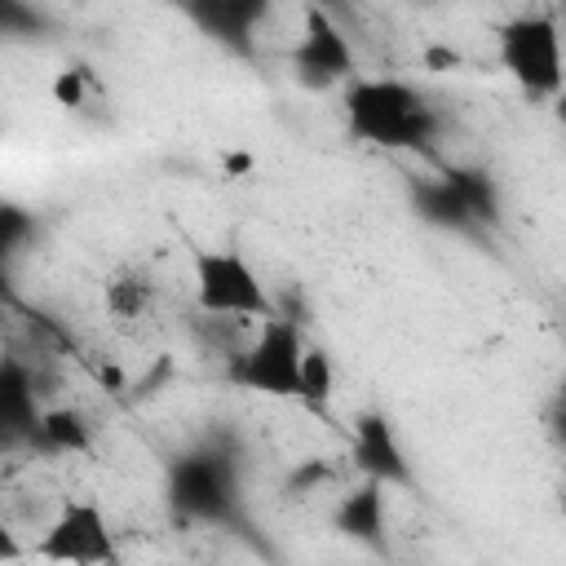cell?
I'll list each match as a JSON object with an SVG mask.
<instances>
[{
	"mask_svg": "<svg viewBox=\"0 0 566 566\" xmlns=\"http://www.w3.org/2000/svg\"><path fill=\"white\" fill-rule=\"evenodd\" d=\"M102 305L115 318H142L155 305V283L146 274H115L102 292Z\"/></svg>",
	"mask_w": 566,
	"mask_h": 566,
	"instance_id": "cell-17",
	"label": "cell"
},
{
	"mask_svg": "<svg viewBox=\"0 0 566 566\" xmlns=\"http://www.w3.org/2000/svg\"><path fill=\"white\" fill-rule=\"evenodd\" d=\"M35 447L44 455H88L93 451V420L80 407H44Z\"/></svg>",
	"mask_w": 566,
	"mask_h": 566,
	"instance_id": "cell-13",
	"label": "cell"
},
{
	"mask_svg": "<svg viewBox=\"0 0 566 566\" xmlns=\"http://www.w3.org/2000/svg\"><path fill=\"white\" fill-rule=\"evenodd\" d=\"M49 93H53V102H57L62 111H84V106H93V102H102V97H106V88H102L97 71H93V66H84V62H66V66L53 75Z\"/></svg>",
	"mask_w": 566,
	"mask_h": 566,
	"instance_id": "cell-16",
	"label": "cell"
},
{
	"mask_svg": "<svg viewBox=\"0 0 566 566\" xmlns=\"http://www.w3.org/2000/svg\"><path fill=\"white\" fill-rule=\"evenodd\" d=\"M27 234H35V221L27 217V208L18 203H0V252L4 256H18Z\"/></svg>",
	"mask_w": 566,
	"mask_h": 566,
	"instance_id": "cell-19",
	"label": "cell"
},
{
	"mask_svg": "<svg viewBox=\"0 0 566 566\" xmlns=\"http://www.w3.org/2000/svg\"><path fill=\"white\" fill-rule=\"evenodd\" d=\"M186 13L217 44L234 53H252V35H256V22L265 18V4L261 0H199V4H186Z\"/></svg>",
	"mask_w": 566,
	"mask_h": 566,
	"instance_id": "cell-12",
	"label": "cell"
},
{
	"mask_svg": "<svg viewBox=\"0 0 566 566\" xmlns=\"http://www.w3.org/2000/svg\"><path fill=\"white\" fill-rule=\"evenodd\" d=\"M544 429H548V442L557 451H566V376L553 385L548 394V407H544Z\"/></svg>",
	"mask_w": 566,
	"mask_h": 566,
	"instance_id": "cell-20",
	"label": "cell"
},
{
	"mask_svg": "<svg viewBox=\"0 0 566 566\" xmlns=\"http://www.w3.org/2000/svg\"><path fill=\"white\" fill-rule=\"evenodd\" d=\"M345 124L358 142L376 146V150H416L424 155L438 133H442V115L438 106L407 80L398 75H358L345 97Z\"/></svg>",
	"mask_w": 566,
	"mask_h": 566,
	"instance_id": "cell-1",
	"label": "cell"
},
{
	"mask_svg": "<svg viewBox=\"0 0 566 566\" xmlns=\"http://www.w3.org/2000/svg\"><path fill=\"white\" fill-rule=\"evenodd\" d=\"M349 464L358 469V478L380 482L389 491L416 486V469H411V455L402 447V433H398L394 416L380 407H363L349 420Z\"/></svg>",
	"mask_w": 566,
	"mask_h": 566,
	"instance_id": "cell-8",
	"label": "cell"
},
{
	"mask_svg": "<svg viewBox=\"0 0 566 566\" xmlns=\"http://www.w3.org/2000/svg\"><path fill=\"white\" fill-rule=\"evenodd\" d=\"M407 203H411V212H416L424 226H433V230L464 234V239L482 234V226L473 221V212L464 208V199L455 195V186H451L442 172H438V177H411V181H407Z\"/></svg>",
	"mask_w": 566,
	"mask_h": 566,
	"instance_id": "cell-11",
	"label": "cell"
},
{
	"mask_svg": "<svg viewBox=\"0 0 566 566\" xmlns=\"http://www.w3.org/2000/svg\"><path fill=\"white\" fill-rule=\"evenodd\" d=\"M332 531L367 553H385L389 548V486L380 482H354L336 509H332Z\"/></svg>",
	"mask_w": 566,
	"mask_h": 566,
	"instance_id": "cell-9",
	"label": "cell"
},
{
	"mask_svg": "<svg viewBox=\"0 0 566 566\" xmlns=\"http://www.w3.org/2000/svg\"><path fill=\"white\" fill-rule=\"evenodd\" d=\"M438 172L455 186V195L464 199V208L473 212V221H478L482 230H495V226H500L504 203H500V186H495V177H491L486 168H478V164H447V168H438Z\"/></svg>",
	"mask_w": 566,
	"mask_h": 566,
	"instance_id": "cell-14",
	"label": "cell"
},
{
	"mask_svg": "<svg viewBox=\"0 0 566 566\" xmlns=\"http://www.w3.org/2000/svg\"><path fill=\"white\" fill-rule=\"evenodd\" d=\"M164 495H168V509L181 522L221 526V531L243 522L239 469H234L230 451H221L217 442H203V447H190V451L172 455L168 473H164Z\"/></svg>",
	"mask_w": 566,
	"mask_h": 566,
	"instance_id": "cell-2",
	"label": "cell"
},
{
	"mask_svg": "<svg viewBox=\"0 0 566 566\" xmlns=\"http://www.w3.org/2000/svg\"><path fill=\"white\" fill-rule=\"evenodd\" d=\"M495 57L500 71L535 102H557L566 93V53H562V22L557 13L531 9L495 27Z\"/></svg>",
	"mask_w": 566,
	"mask_h": 566,
	"instance_id": "cell-3",
	"label": "cell"
},
{
	"mask_svg": "<svg viewBox=\"0 0 566 566\" xmlns=\"http://www.w3.org/2000/svg\"><path fill=\"white\" fill-rule=\"evenodd\" d=\"M305 345L310 340H305L301 323L287 314H274V318L256 323V332L239 345V354H230L226 380L256 398H292L296 402Z\"/></svg>",
	"mask_w": 566,
	"mask_h": 566,
	"instance_id": "cell-5",
	"label": "cell"
},
{
	"mask_svg": "<svg viewBox=\"0 0 566 566\" xmlns=\"http://www.w3.org/2000/svg\"><path fill=\"white\" fill-rule=\"evenodd\" d=\"M557 119H562V124H566V93H562V97H557Z\"/></svg>",
	"mask_w": 566,
	"mask_h": 566,
	"instance_id": "cell-21",
	"label": "cell"
},
{
	"mask_svg": "<svg viewBox=\"0 0 566 566\" xmlns=\"http://www.w3.org/2000/svg\"><path fill=\"white\" fill-rule=\"evenodd\" d=\"M31 557L49 566H119V539L97 500H66L31 539Z\"/></svg>",
	"mask_w": 566,
	"mask_h": 566,
	"instance_id": "cell-6",
	"label": "cell"
},
{
	"mask_svg": "<svg viewBox=\"0 0 566 566\" xmlns=\"http://www.w3.org/2000/svg\"><path fill=\"white\" fill-rule=\"evenodd\" d=\"M40 416H44V407H40L35 376H31V367H27L22 358L9 354V358L0 363V433H4L9 442H18V438L35 442Z\"/></svg>",
	"mask_w": 566,
	"mask_h": 566,
	"instance_id": "cell-10",
	"label": "cell"
},
{
	"mask_svg": "<svg viewBox=\"0 0 566 566\" xmlns=\"http://www.w3.org/2000/svg\"><path fill=\"white\" fill-rule=\"evenodd\" d=\"M336 398V358L323 349V345H305V363H301V394L296 402L310 411V416H323Z\"/></svg>",
	"mask_w": 566,
	"mask_h": 566,
	"instance_id": "cell-15",
	"label": "cell"
},
{
	"mask_svg": "<svg viewBox=\"0 0 566 566\" xmlns=\"http://www.w3.org/2000/svg\"><path fill=\"white\" fill-rule=\"evenodd\" d=\"M287 62H292L296 84L310 88V93L349 88L358 80V57H354V44H349L345 27L318 4H310L301 13V35L287 49Z\"/></svg>",
	"mask_w": 566,
	"mask_h": 566,
	"instance_id": "cell-7",
	"label": "cell"
},
{
	"mask_svg": "<svg viewBox=\"0 0 566 566\" xmlns=\"http://www.w3.org/2000/svg\"><path fill=\"white\" fill-rule=\"evenodd\" d=\"M190 292L203 318L230 323H265L274 318V301L256 274V265L239 248H195L190 256Z\"/></svg>",
	"mask_w": 566,
	"mask_h": 566,
	"instance_id": "cell-4",
	"label": "cell"
},
{
	"mask_svg": "<svg viewBox=\"0 0 566 566\" xmlns=\"http://www.w3.org/2000/svg\"><path fill=\"white\" fill-rule=\"evenodd\" d=\"M327 482H332V464L323 455H305L301 464L287 469L283 491H287V500H305V495H318V486H327Z\"/></svg>",
	"mask_w": 566,
	"mask_h": 566,
	"instance_id": "cell-18",
	"label": "cell"
}]
</instances>
